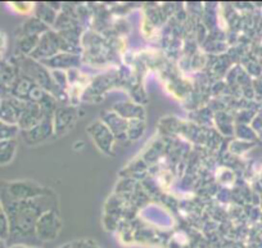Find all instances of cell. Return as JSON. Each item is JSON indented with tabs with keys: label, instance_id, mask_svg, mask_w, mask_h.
<instances>
[{
	"label": "cell",
	"instance_id": "1",
	"mask_svg": "<svg viewBox=\"0 0 262 248\" xmlns=\"http://www.w3.org/2000/svg\"><path fill=\"white\" fill-rule=\"evenodd\" d=\"M3 188L14 201H27V199L53 194L52 192L34 181H12V183L4 184Z\"/></svg>",
	"mask_w": 262,
	"mask_h": 248
},
{
	"label": "cell",
	"instance_id": "2",
	"mask_svg": "<svg viewBox=\"0 0 262 248\" xmlns=\"http://www.w3.org/2000/svg\"><path fill=\"white\" fill-rule=\"evenodd\" d=\"M86 131L100 152L108 154V156L113 154L116 138L102 120H97L90 123Z\"/></svg>",
	"mask_w": 262,
	"mask_h": 248
},
{
	"label": "cell",
	"instance_id": "3",
	"mask_svg": "<svg viewBox=\"0 0 262 248\" xmlns=\"http://www.w3.org/2000/svg\"><path fill=\"white\" fill-rule=\"evenodd\" d=\"M77 118H79V111L76 107H70V106L58 107L53 115L54 135L60 136L69 133L75 126Z\"/></svg>",
	"mask_w": 262,
	"mask_h": 248
},
{
	"label": "cell",
	"instance_id": "4",
	"mask_svg": "<svg viewBox=\"0 0 262 248\" xmlns=\"http://www.w3.org/2000/svg\"><path fill=\"white\" fill-rule=\"evenodd\" d=\"M60 50V39L59 35L55 32L47 31L40 36L39 43L34 52L31 53V57L34 59H49L59 53Z\"/></svg>",
	"mask_w": 262,
	"mask_h": 248
},
{
	"label": "cell",
	"instance_id": "5",
	"mask_svg": "<svg viewBox=\"0 0 262 248\" xmlns=\"http://www.w3.org/2000/svg\"><path fill=\"white\" fill-rule=\"evenodd\" d=\"M52 135H54V128H53V116L44 117L40 123L29 130H24V140L29 146H36L48 140Z\"/></svg>",
	"mask_w": 262,
	"mask_h": 248
},
{
	"label": "cell",
	"instance_id": "6",
	"mask_svg": "<svg viewBox=\"0 0 262 248\" xmlns=\"http://www.w3.org/2000/svg\"><path fill=\"white\" fill-rule=\"evenodd\" d=\"M100 120L105 123L111 133L115 135L116 139L127 138V123L128 121L121 117L115 111H105Z\"/></svg>",
	"mask_w": 262,
	"mask_h": 248
},
{
	"label": "cell",
	"instance_id": "7",
	"mask_svg": "<svg viewBox=\"0 0 262 248\" xmlns=\"http://www.w3.org/2000/svg\"><path fill=\"white\" fill-rule=\"evenodd\" d=\"M42 118H44V115H42V111L40 108L39 103L29 102L25 105L21 117H19L18 125L24 130H29V129L34 128L37 123L41 122Z\"/></svg>",
	"mask_w": 262,
	"mask_h": 248
},
{
	"label": "cell",
	"instance_id": "8",
	"mask_svg": "<svg viewBox=\"0 0 262 248\" xmlns=\"http://www.w3.org/2000/svg\"><path fill=\"white\" fill-rule=\"evenodd\" d=\"M60 226V222H59V217H58L57 214V210H50V211L45 212L40 216V219L37 220L36 222V232L37 234L40 235H44L47 234L48 232L50 233H54V235L57 234L58 229Z\"/></svg>",
	"mask_w": 262,
	"mask_h": 248
},
{
	"label": "cell",
	"instance_id": "9",
	"mask_svg": "<svg viewBox=\"0 0 262 248\" xmlns=\"http://www.w3.org/2000/svg\"><path fill=\"white\" fill-rule=\"evenodd\" d=\"M44 63L45 66H48V67H54L57 68L58 71H60L62 68H72L79 66L80 58L79 55L75 54V53L63 52V53H58V54L54 55V57L44 60Z\"/></svg>",
	"mask_w": 262,
	"mask_h": 248
},
{
	"label": "cell",
	"instance_id": "10",
	"mask_svg": "<svg viewBox=\"0 0 262 248\" xmlns=\"http://www.w3.org/2000/svg\"><path fill=\"white\" fill-rule=\"evenodd\" d=\"M113 111L127 121L144 120V110H143L142 106L135 105V103H131V102L120 103V105H117L115 108H113Z\"/></svg>",
	"mask_w": 262,
	"mask_h": 248
},
{
	"label": "cell",
	"instance_id": "11",
	"mask_svg": "<svg viewBox=\"0 0 262 248\" xmlns=\"http://www.w3.org/2000/svg\"><path fill=\"white\" fill-rule=\"evenodd\" d=\"M17 152V143L14 139L0 140V166L8 164L14 158Z\"/></svg>",
	"mask_w": 262,
	"mask_h": 248
},
{
	"label": "cell",
	"instance_id": "12",
	"mask_svg": "<svg viewBox=\"0 0 262 248\" xmlns=\"http://www.w3.org/2000/svg\"><path fill=\"white\" fill-rule=\"evenodd\" d=\"M145 130L144 120H130L127 123V138L138 139L143 135Z\"/></svg>",
	"mask_w": 262,
	"mask_h": 248
}]
</instances>
